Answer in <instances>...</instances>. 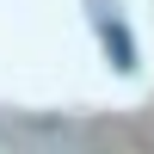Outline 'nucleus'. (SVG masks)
<instances>
[{
  "label": "nucleus",
  "instance_id": "obj_1",
  "mask_svg": "<svg viewBox=\"0 0 154 154\" xmlns=\"http://www.w3.org/2000/svg\"><path fill=\"white\" fill-rule=\"evenodd\" d=\"M99 37H105V49H111V68L130 74V68H136V43H130V31H123L117 19H99Z\"/></svg>",
  "mask_w": 154,
  "mask_h": 154
}]
</instances>
